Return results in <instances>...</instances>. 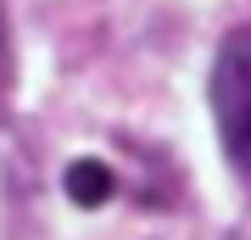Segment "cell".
<instances>
[{"label":"cell","mask_w":251,"mask_h":240,"mask_svg":"<svg viewBox=\"0 0 251 240\" xmlns=\"http://www.w3.org/2000/svg\"><path fill=\"white\" fill-rule=\"evenodd\" d=\"M212 117L229 157L251 173V28H234L212 62Z\"/></svg>","instance_id":"cell-1"},{"label":"cell","mask_w":251,"mask_h":240,"mask_svg":"<svg viewBox=\"0 0 251 240\" xmlns=\"http://www.w3.org/2000/svg\"><path fill=\"white\" fill-rule=\"evenodd\" d=\"M62 185H67V196L78 201V207H106V201H112V190H117V179H112V168H106V162L78 157V162H67Z\"/></svg>","instance_id":"cell-2"},{"label":"cell","mask_w":251,"mask_h":240,"mask_svg":"<svg viewBox=\"0 0 251 240\" xmlns=\"http://www.w3.org/2000/svg\"><path fill=\"white\" fill-rule=\"evenodd\" d=\"M11 89V39H6V23H0V95Z\"/></svg>","instance_id":"cell-3"}]
</instances>
